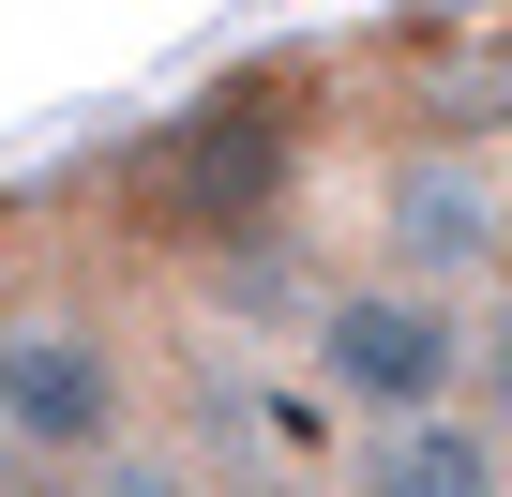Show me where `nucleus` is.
<instances>
[{
    "label": "nucleus",
    "mask_w": 512,
    "mask_h": 497,
    "mask_svg": "<svg viewBox=\"0 0 512 497\" xmlns=\"http://www.w3.org/2000/svg\"><path fill=\"white\" fill-rule=\"evenodd\" d=\"M452 407H467V422L512 452V287H482V302H467V362H452Z\"/></svg>",
    "instance_id": "6e6552de"
},
{
    "label": "nucleus",
    "mask_w": 512,
    "mask_h": 497,
    "mask_svg": "<svg viewBox=\"0 0 512 497\" xmlns=\"http://www.w3.org/2000/svg\"><path fill=\"white\" fill-rule=\"evenodd\" d=\"M61 497H211V452H181V437H151V422H136V437H106Z\"/></svg>",
    "instance_id": "0eeeda50"
},
{
    "label": "nucleus",
    "mask_w": 512,
    "mask_h": 497,
    "mask_svg": "<svg viewBox=\"0 0 512 497\" xmlns=\"http://www.w3.org/2000/svg\"><path fill=\"white\" fill-rule=\"evenodd\" d=\"M287 362H302V377H317L347 422H407V407H452L467 302L392 287V272H317V302L287 317Z\"/></svg>",
    "instance_id": "20e7f679"
},
{
    "label": "nucleus",
    "mask_w": 512,
    "mask_h": 497,
    "mask_svg": "<svg viewBox=\"0 0 512 497\" xmlns=\"http://www.w3.org/2000/svg\"><path fill=\"white\" fill-rule=\"evenodd\" d=\"M317 166V91L272 61V76H226L166 121L151 151V226H166V257H211V241H256V226H287Z\"/></svg>",
    "instance_id": "f03ea898"
},
{
    "label": "nucleus",
    "mask_w": 512,
    "mask_h": 497,
    "mask_svg": "<svg viewBox=\"0 0 512 497\" xmlns=\"http://www.w3.org/2000/svg\"><path fill=\"white\" fill-rule=\"evenodd\" d=\"M211 497H332L317 467H211Z\"/></svg>",
    "instance_id": "1a4fd4ad"
},
{
    "label": "nucleus",
    "mask_w": 512,
    "mask_h": 497,
    "mask_svg": "<svg viewBox=\"0 0 512 497\" xmlns=\"http://www.w3.org/2000/svg\"><path fill=\"white\" fill-rule=\"evenodd\" d=\"M332 497H512V452L467 407H407V422H347Z\"/></svg>",
    "instance_id": "423d86ee"
},
{
    "label": "nucleus",
    "mask_w": 512,
    "mask_h": 497,
    "mask_svg": "<svg viewBox=\"0 0 512 497\" xmlns=\"http://www.w3.org/2000/svg\"><path fill=\"white\" fill-rule=\"evenodd\" d=\"M392 136L512 151V16H437V31L392 61Z\"/></svg>",
    "instance_id": "39448f33"
},
{
    "label": "nucleus",
    "mask_w": 512,
    "mask_h": 497,
    "mask_svg": "<svg viewBox=\"0 0 512 497\" xmlns=\"http://www.w3.org/2000/svg\"><path fill=\"white\" fill-rule=\"evenodd\" d=\"M347 272H392V287H437V302H482L512 287V151H452V136H392L347 196Z\"/></svg>",
    "instance_id": "7ed1b4c3"
},
{
    "label": "nucleus",
    "mask_w": 512,
    "mask_h": 497,
    "mask_svg": "<svg viewBox=\"0 0 512 497\" xmlns=\"http://www.w3.org/2000/svg\"><path fill=\"white\" fill-rule=\"evenodd\" d=\"M136 422H151V347L121 332V302H91V287H16L0 302V467L76 482Z\"/></svg>",
    "instance_id": "f257e3e1"
}]
</instances>
